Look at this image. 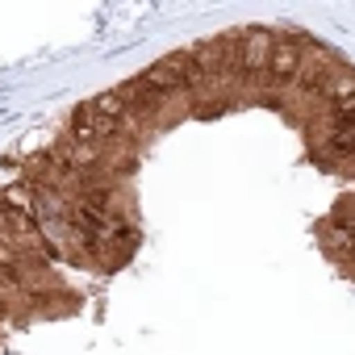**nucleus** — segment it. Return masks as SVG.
I'll list each match as a JSON object with an SVG mask.
<instances>
[{"mask_svg": "<svg viewBox=\"0 0 355 355\" xmlns=\"http://www.w3.org/2000/svg\"><path fill=\"white\" fill-rule=\"evenodd\" d=\"M305 67V38H293V34H276V46H272V59H268V76L276 88H288L297 84Z\"/></svg>", "mask_w": 355, "mask_h": 355, "instance_id": "obj_1", "label": "nucleus"}, {"mask_svg": "<svg viewBox=\"0 0 355 355\" xmlns=\"http://www.w3.org/2000/svg\"><path fill=\"white\" fill-rule=\"evenodd\" d=\"M276 34L272 30H239V76H268Z\"/></svg>", "mask_w": 355, "mask_h": 355, "instance_id": "obj_2", "label": "nucleus"}, {"mask_svg": "<svg viewBox=\"0 0 355 355\" xmlns=\"http://www.w3.org/2000/svg\"><path fill=\"white\" fill-rule=\"evenodd\" d=\"M88 109H92L96 117H109V121H125V113H130V105H125V96H121L117 88L96 92V96L88 101Z\"/></svg>", "mask_w": 355, "mask_h": 355, "instance_id": "obj_3", "label": "nucleus"}]
</instances>
